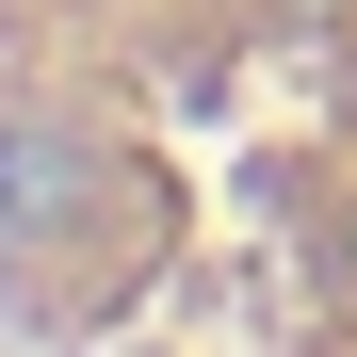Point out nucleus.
<instances>
[{"instance_id": "obj_1", "label": "nucleus", "mask_w": 357, "mask_h": 357, "mask_svg": "<svg viewBox=\"0 0 357 357\" xmlns=\"http://www.w3.org/2000/svg\"><path fill=\"white\" fill-rule=\"evenodd\" d=\"M82 211H98V146L66 114H0V227L17 244H66Z\"/></svg>"}]
</instances>
